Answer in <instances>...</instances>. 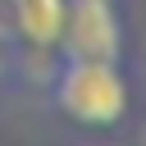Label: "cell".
Instances as JSON below:
<instances>
[{"instance_id": "cell-3", "label": "cell", "mask_w": 146, "mask_h": 146, "mask_svg": "<svg viewBox=\"0 0 146 146\" xmlns=\"http://www.w3.org/2000/svg\"><path fill=\"white\" fill-rule=\"evenodd\" d=\"M14 23L32 46H55L64 27V0H14Z\"/></svg>"}, {"instance_id": "cell-2", "label": "cell", "mask_w": 146, "mask_h": 146, "mask_svg": "<svg viewBox=\"0 0 146 146\" xmlns=\"http://www.w3.org/2000/svg\"><path fill=\"white\" fill-rule=\"evenodd\" d=\"M59 46L73 59H119L123 27L114 14V0H64Z\"/></svg>"}, {"instance_id": "cell-1", "label": "cell", "mask_w": 146, "mask_h": 146, "mask_svg": "<svg viewBox=\"0 0 146 146\" xmlns=\"http://www.w3.org/2000/svg\"><path fill=\"white\" fill-rule=\"evenodd\" d=\"M55 105L87 128H114L128 114V82L119 59H73L55 78Z\"/></svg>"}]
</instances>
